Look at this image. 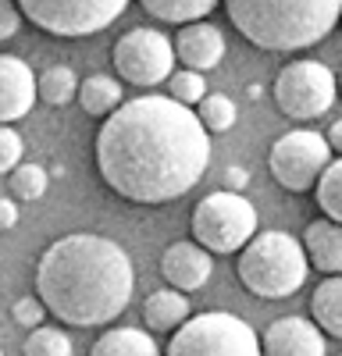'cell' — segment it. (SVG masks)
I'll list each match as a JSON object with an SVG mask.
<instances>
[{"mask_svg": "<svg viewBox=\"0 0 342 356\" xmlns=\"http://www.w3.org/2000/svg\"><path fill=\"white\" fill-rule=\"evenodd\" d=\"M211 164V132L193 107L147 93L122 104L97 132L104 182L132 203L186 196Z\"/></svg>", "mask_w": 342, "mask_h": 356, "instance_id": "6da1fadb", "label": "cell"}, {"mask_svg": "<svg viewBox=\"0 0 342 356\" xmlns=\"http://www.w3.org/2000/svg\"><path fill=\"white\" fill-rule=\"evenodd\" d=\"M136 289L129 253L104 235L72 232L43 250L36 264V296L72 328H100L122 317Z\"/></svg>", "mask_w": 342, "mask_h": 356, "instance_id": "7a4b0ae2", "label": "cell"}, {"mask_svg": "<svg viewBox=\"0 0 342 356\" xmlns=\"http://www.w3.org/2000/svg\"><path fill=\"white\" fill-rule=\"evenodd\" d=\"M225 11L253 47L285 54L321 43L342 18V0H225Z\"/></svg>", "mask_w": 342, "mask_h": 356, "instance_id": "3957f363", "label": "cell"}, {"mask_svg": "<svg viewBox=\"0 0 342 356\" xmlns=\"http://www.w3.org/2000/svg\"><path fill=\"white\" fill-rule=\"evenodd\" d=\"M239 282L261 296V300H285L296 289H303L310 260L296 235L289 232H256L239 250Z\"/></svg>", "mask_w": 342, "mask_h": 356, "instance_id": "277c9868", "label": "cell"}, {"mask_svg": "<svg viewBox=\"0 0 342 356\" xmlns=\"http://www.w3.org/2000/svg\"><path fill=\"white\" fill-rule=\"evenodd\" d=\"M168 356H264L261 339L236 314L207 310L182 321L171 335Z\"/></svg>", "mask_w": 342, "mask_h": 356, "instance_id": "5b68a950", "label": "cell"}, {"mask_svg": "<svg viewBox=\"0 0 342 356\" xmlns=\"http://www.w3.org/2000/svg\"><path fill=\"white\" fill-rule=\"evenodd\" d=\"M256 235V207L232 189L207 193L193 211V239L211 253H236Z\"/></svg>", "mask_w": 342, "mask_h": 356, "instance_id": "8992f818", "label": "cell"}, {"mask_svg": "<svg viewBox=\"0 0 342 356\" xmlns=\"http://www.w3.org/2000/svg\"><path fill=\"white\" fill-rule=\"evenodd\" d=\"M18 11L50 36H93L118 18L129 0H15Z\"/></svg>", "mask_w": 342, "mask_h": 356, "instance_id": "52a82bcc", "label": "cell"}, {"mask_svg": "<svg viewBox=\"0 0 342 356\" xmlns=\"http://www.w3.org/2000/svg\"><path fill=\"white\" fill-rule=\"evenodd\" d=\"M335 97H339V79L321 61H293L275 79V104L285 118H296V122L328 114Z\"/></svg>", "mask_w": 342, "mask_h": 356, "instance_id": "ba28073f", "label": "cell"}, {"mask_svg": "<svg viewBox=\"0 0 342 356\" xmlns=\"http://www.w3.org/2000/svg\"><path fill=\"white\" fill-rule=\"evenodd\" d=\"M328 164H332L328 139L321 132H310V129L285 132L282 139H275L271 154H268V168L275 175V182L289 193L314 189Z\"/></svg>", "mask_w": 342, "mask_h": 356, "instance_id": "9c48e42d", "label": "cell"}, {"mask_svg": "<svg viewBox=\"0 0 342 356\" xmlns=\"http://www.w3.org/2000/svg\"><path fill=\"white\" fill-rule=\"evenodd\" d=\"M114 72L132 86H161L171 79L175 68V43H171L161 29H129L125 36L114 43Z\"/></svg>", "mask_w": 342, "mask_h": 356, "instance_id": "30bf717a", "label": "cell"}, {"mask_svg": "<svg viewBox=\"0 0 342 356\" xmlns=\"http://www.w3.org/2000/svg\"><path fill=\"white\" fill-rule=\"evenodd\" d=\"M264 356H325V332L307 317H278L261 339Z\"/></svg>", "mask_w": 342, "mask_h": 356, "instance_id": "8fae6325", "label": "cell"}, {"mask_svg": "<svg viewBox=\"0 0 342 356\" xmlns=\"http://www.w3.org/2000/svg\"><path fill=\"white\" fill-rule=\"evenodd\" d=\"M36 100L40 93H36L33 68L15 54H0V125L25 118Z\"/></svg>", "mask_w": 342, "mask_h": 356, "instance_id": "7c38bea8", "label": "cell"}, {"mask_svg": "<svg viewBox=\"0 0 342 356\" xmlns=\"http://www.w3.org/2000/svg\"><path fill=\"white\" fill-rule=\"evenodd\" d=\"M214 271V260L211 250H204L200 243H171L161 257V275L171 289L179 292H193L200 285H207Z\"/></svg>", "mask_w": 342, "mask_h": 356, "instance_id": "4fadbf2b", "label": "cell"}, {"mask_svg": "<svg viewBox=\"0 0 342 356\" xmlns=\"http://www.w3.org/2000/svg\"><path fill=\"white\" fill-rule=\"evenodd\" d=\"M225 57V36L211 22H189L175 36V61L193 72H211Z\"/></svg>", "mask_w": 342, "mask_h": 356, "instance_id": "5bb4252c", "label": "cell"}, {"mask_svg": "<svg viewBox=\"0 0 342 356\" xmlns=\"http://www.w3.org/2000/svg\"><path fill=\"white\" fill-rule=\"evenodd\" d=\"M303 250L307 260L325 275H342V225L332 218L310 221L303 228Z\"/></svg>", "mask_w": 342, "mask_h": 356, "instance_id": "9a60e30c", "label": "cell"}, {"mask_svg": "<svg viewBox=\"0 0 342 356\" xmlns=\"http://www.w3.org/2000/svg\"><path fill=\"white\" fill-rule=\"evenodd\" d=\"M142 321L150 332H175L182 321H189V300L179 289H161L150 292L142 303Z\"/></svg>", "mask_w": 342, "mask_h": 356, "instance_id": "2e32d148", "label": "cell"}, {"mask_svg": "<svg viewBox=\"0 0 342 356\" xmlns=\"http://www.w3.org/2000/svg\"><path fill=\"white\" fill-rule=\"evenodd\" d=\"M310 317L321 332L342 339V275L325 278L310 296Z\"/></svg>", "mask_w": 342, "mask_h": 356, "instance_id": "e0dca14e", "label": "cell"}, {"mask_svg": "<svg viewBox=\"0 0 342 356\" xmlns=\"http://www.w3.org/2000/svg\"><path fill=\"white\" fill-rule=\"evenodd\" d=\"M90 356H161V349L142 328H111L93 342Z\"/></svg>", "mask_w": 342, "mask_h": 356, "instance_id": "ac0fdd59", "label": "cell"}, {"mask_svg": "<svg viewBox=\"0 0 342 356\" xmlns=\"http://www.w3.org/2000/svg\"><path fill=\"white\" fill-rule=\"evenodd\" d=\"M79 104L86 114L107 118L122 107V86L111 75H90L86 82H79Z\"/></svg>", "mask_w": 342, "mask_h": 356, "instance_id": "d6986e66", "label": "cell"}, {"mask_svg": "<svg viewBox=\"0 0 342 356\" xmlns=\"http://www.w3.org/2000/svg\"><path fill=\"white\" fill-rule=\"evenodd\" d=\"M139 4L161 22L189 25V22H204L218 8V0H139Z\"/></svg>", "mask_w": 342, "mask_h": 356, "instance_id": "ffe728a7", "label": "cell"}, {"mask_svg": "<svg viewBox=\"0 0 342 356\" xmlns=\"http://www.w3.org/2000/svg\"><path fill=\"white\" fill-rule=\"evenodd\" d=\"M36 93H40V100L50 104V107H65L68 100L79 97V79H75V72L65 68V65H50L47 72L36 75Z\"/></svg>", "mask_w": 342, "mask_h": 356, "instance_id": "44dd1931", "label": "cell"}, {"mask_svg": "<svg viewBox=\"0 0 342 356\" xmlns=\"http://www.w3.org/2000/svg\"><path fill=\"white\" fill-rule=\"evenodd\" d=\"M314 196H318V207L325 211V218L342 225V157L325 168V175L314 186Z\"/></svg>", "mask_w": 342, "mask_h": 356, "instance_id": "7402d4cb", "label": "cell"}, {"mask_svg": "<svg viewBox=\"0 0 342 356\" xmlns=\"http://www.w3.org/2000/svg\"><path fill=\"white\" fill-rule=\"evenodd\" d=\"M196 118L204 122L207 132H228L236 125V104L228 97H221V93H207L196 104Z\"/></svg>", "mask_w": 342, "mask_h": 356, "instance_id": "603a6c76", "label": "cell"}, {"mask_svg": "<svg viewBox=\"0 0 342 356\" xmlns=\"http://www.w3.org/2000/svg\"><path fill=\"white\" fill-rule=\"evenodd\" d=\"M22 353L25 356H72V339L61 328H47V324H40V328H33V335L25 339Z\"/></svg>", "mask_w": 342, "mask_h": 356, "instance_id": "cb8c5ba5", "label": "cell"}, {"mask_svg": "<svg viewBox=\"0 0 342 356\" xmlns=\"http://www.w3.org/2000/svg\"><path fill=\"white\" fill-rule=\"evenodd\" d=\"M168 89H171V100H179L186 107H196L200 100L207 97V79H204V72L182 68V72H171Z\"/></svg>", "mask_w": 342, "mask_h": 356, "instance_id": "d4e9b609", "label": "cell"}, {"mask_svg": "<svg viewBox=\"0 0 342 356\" xmlns=\"http://www.w3.org/2000/svg\"><path fill=\"white\" fill-rule=\"evenodd\" d=\"M47 186H50V178H47V171L40 164H18L11 171V189H15L18 200L33 203V200H40L47 193Z\"/></svg>", "mask_w": 342, "mask_h": 356, "instance_id": "484cf974", "label": "cell"}, {"mask_svg": "<svg viewBox=\"0 0 342 356\" xmlns=\"http://www.w3.org/2000/svg\"><path fill=\"white\" fill-rule=\"evenodd\" d=\"M22 164V136L11 125H0V175H11Z\"/></svg>", "mask_w": 342, "mask_h": 356, "instance_id": "4316f807", "label": "cell"}, {"mask_svg": "<svg viewBox=\"0 0 342 356\" xmlns=\"http://www.w3.org/2000/svg\"><path fill=\"white\" fill-rule=\"evenodd\" d=\"M47 307H43V300L40 296H22V300H15V307H11V317L18 321V324H25V328H40V324L47 321Z\"/></svg>", "mask_w": 342, "mask_h": 356, "instance_id": "83f0119b", "label": "cell"}, {"mask_svg": "<svg viewBox=\"0 0 342 356\" xmlns=\"http://www.w3.org/2000/svg\"><path fill=\"white\" fill-rule=\"evenodd\" d=\"M18 29H22V11L15 0H0V43L18 36Z\"/></svg>", "mask_w": 342, "mask_h": 356, "instance_id": "f1b7e54d", "label": "cell"}, {"mask_svg": "<svg viewBox=\"0 0 342 356\" xmlns=\"http://www.w3.org/2000/svg\"><path fill=\"white\" fill-rule=\"evenodd\" d=\"M18 225V207L11 200H0V232H8Z\"/></svg>", "mask_w": 342, "mask_h": 356, "instance_id": "f546056e", "label": "cell"}, {"mask_svg": "<svg viewBox=\"0 0 342 356\" xmlns=\"http://www.w3.org/2000/svg\"><path fill=\"white\" fill-rule=\"evenodd\" d=\"M228 182H232V193H239L246 186V171L243 168H232V171H228Z\"/></svg>", "mask_w": 342, "mask_h": 356, "instance_id": "4dcf8cb0", "label": "cell"}, {"mask_svg": "<svg viewBox=\"0 0 342 356\" xmlns=\"http://www.w3.org/2000/svg\"><path fill=\"white\" fill-rule=\"evenodd\" d=\"M328 146H332V150H342V122L332 125V132H328Z\"/></svg>", "mask_w": 342, "mask_h": 356, "instance_id": "1f68e13d", "label": "cell"}, {"mask_svg": "<svg viewBox=\"0 0 342 356\" xmlns=\"http://www.w3.org/2000/svg\"><path fill=\"white\" fill-rule=\"evenodd\" d=\"M335 79H339V93H342V72H339V75H335Z\"/></svg>", "mask_w": 342, "mask_h": 356, "instance_id": "d6a6232c", "label": "cell"}, {"mask_svg": "<svg viewBox=\"0 0 342 356\" xmlns=\"http://www.w3.org/2000/svg\"><path fill=\"white\" fill-rule=\"evenodd\" d=\"M0 356H4V349H0Z\"/></svg>", "mask_w": 342, "mask_h": 356, "instance_id": "836d02e7", "label": "cell"}]
</instances>
